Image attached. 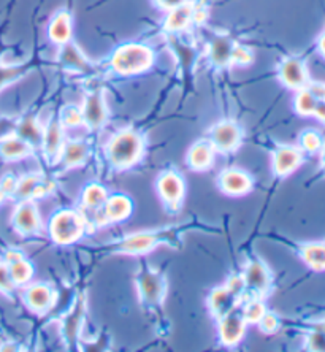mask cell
<instances>
[{
  "label": "cell",
  "instance_id": "53",
  "mask_svg": "<svg viewBox=\"0 0 325 352\" xmlns=\"http://www.w3.org/2000/svg\"><path fill=\"white\" fill-rule=\"evenodd\" d=\"M324 98H325V97H324Z\"/></svg>",
  "mask_w": 325,
  "mask_h": 352
},
{
  "label": "cell",
  "instance_id": "27",
  "mask_svg": "<svg viewBox=\"0 0 325 352\" xmlns=\"http://www.w3.org/2000/svg\"><path fill=\"white\" fill-rule=\"evenodd\" d=\"M194 21V3L186 2L179 7L170 10L164 21V29L168 34H178Z\"/></svg>",
  "mask_w": 325,
  "mask_h": 352
},
{
  "label": "cell",
  "instance_id": "49",
  "mask_svg": "<svg viewBox=\"0 0 325 352\" xmlns=\"http://www.w3.org/2000/svg\"><path fill=\"white\" fill-rule=\"evenodd\" d=\"M10 346H0V351H19L21 348L18 346H14L16 343H8Z\"/></svg>",
  "mask_w": 325,
  "mask_h": 352
},
{
  "label": "cell",
  "instance_id": "50",
  "mask_svg": "<svg viewBox=\"0 0 325 352\" xmlns=\"http://www.w3.org/2000/svg\"><path fill=\"white\" fill-rule=\"evenodd\" d=\"M313 329L322 330V332L325 333V320H321V322H316V324H313Z\"/></svg>",
  "mask_w": 325,
  "mask_h": 352
},
{
  "label": "cell",
  "instance_id": "46",
  "mask_svg": "<svg viewBox=\"0 0 325 352\" xmlns=\"http://www.w3.org/2000/svg\"><path fill=\"white\" fill-rule=\"evenodd\" d=\"M313 116H316L319 121L325 124V98H319L316 103V108H314Z\"/></svg>",
  "mask_w": 325,
  "mask_h": 352
},
{
  "label": "cell",
  "instance_id": "40",
  "mask_svg": "<svg viewBox=\"0 0 325 352\" xmlns=\"http://www.w3.org/2000/svg\"><path fill=\"white\" fill-rule=\"evenodd\" d=\"M252 62V51L246 46L235 45L234 53H232V65H240L246 67Z\"/></svg>",
  "mask_w": 325,
  "mask_h": 352
},
{
  "label": "cell",
  "instance_id": "22",
  "mask_svg": "<svg viewBox=\"0 0 325 352\" xmlns=\"http://www.w3.org/2000/svg\"><path fill=\"white\" fill-rule=\"evenodd\" d=\"M108 195L110 194H108L107 188L105 186H102L100 183H89L82 188L80 205H81L82 214L86 216L87 222H89L92 217L102 210V206L107 201Z\"/></svg>",
  "mask_w": 325,
  "mask_h": 352
},
{
  "label": "cell",
  "instance_id": "36",
  "mask_svg": "<svg viewBox=\"0 0 325 352\" xmlns=\"http://www.w3.org/2000/svg\"><path fill=\"white\" fill-rule=\"evenodd\" d=\"M32 69V64H18V65H0V89L14 82L27 74Z\"/></svg>",
  "mask_w": 325,
  "mask_h": 352
},
{
  "label": "cell",
  "instance_id": "10",
  "mask_svg": "<svg viewBox=\"0 0 325 352\" xmlns=\"http://www.w3.org/2000/svg\"><path fill=\"white\" fill-rule=\"evenodd\" d=\"M243 140V131L234 121H221L210 131V142L216 153L229 154L238 149Z\"/></svg>",
  "mask_w": 325,
  "mask_h": 352
},
{
  "label": "cell",
  "instance_id": "3",
  "mask_svg": "<svg viewBox=\"0 0 325 352\" xmlns=\"http://www.w3.org/2000/svg\"><path fill=\"white\" fill-rule=\"evenodd\" d=\"M89 229V222L81 211L59 210L51 216L48 224V234L51 241L59 246H69L80 241Z\"/></svg>",
  "mask_w": 325,
  "mask_h": 352
},
{
  "label": "cell",
  "instance_id": "34",
  "mask_svg": "<svg viewBox=\"0 0 325 352\" xmlns=\"http://www.w3.org/2000/svg\"><path fill=\"white\" fill-rule=\"evenodd\" d=\"M319 98L313 94L308 87H303V89L297 91L295 100H293V105H295V111L302 116H313L314 108H316Z\"/></svg>",
  "mask_w": 325,
  "mask_h": 352
},
{
  "label": "cell",
  "instance_id": "15",
  "mask_svg": "<svg viewBox=\"0 0 325 352\" xmlns=\"http://www.w3.org/2000/svg\"><path fill=\"white\" fill-rule=\"evenodd\" d=\"M23 298L30 311L46 314L58 302V292L45 283H32L24 289Z\"/></svg>",
  "mask_w": 325,
  "mask_h": 352
},
{
  "label": "cell",
  "instance_id": "42",
  "mask_svg": "<svg viewBox=\"0 0 325 352\" xmlns=\"http://www.w3.org/2000/svg\"><path fill=\"white\" fill-rule=\"evenodd\" d=\"M225 286L229 287L235 295H238V297L241 298V302H243V298L246 295V286H245V279L241 274H232V276L227 279Z\"/></svg>",
  "mask_w": 325,
  "mask_h": 352
},
{
  "label": "cell",
  "instance_id": "30",
  "mask_svg": "<svg viewBox=\"0 0 325 352\" xmlns=\"http://www.w3.org/2000/svg\"><path fill=\"white\" fill-rule=\"evenodd\" d=\"M302 261L314 272H325V241H309L300 246Z\"/></svg>",
  "mask_w": 325,
  "mask_h": 352
},
{
  "label": "cell",
  "instance_id": "6",
  "mask_svg": "<svg viewBox=\"0 0 325 352\" xmlns=\"http://www.w3.org/2000/svg\"><path fill=\"white\" fill-rule=\"evenodd\" d=\"M86 297L85 294L76 295L75 302L71 303L69 311L60 318V332L64 336V343L70 351L80 349V338L82 332V325L86 319Z\"/></svg>",
  "mask_w": 325,
  "mask_h": 352
},
{
  "label": "cell",
  "instance_id": "5",
  "mask_svg": "<svg viewBox=\"0 0 325 352\" xmlns=\"http://www.w3.org/2000/svg\"><path fill=\"white\" fill-rule=\"evenodd\" d=\"M135 284L138 298H140L144 308L154 311V309L162 307L165 294H167V279H165L164 273L142 261L140 268L135 274Z\"/></svg>",
  "mask_w": 325,
  "mask_h": 352
},
{
  "label": "cell",
  "instance_id": "48",
  "mask_svg": "<svg viewBox=\"0 0 325 352\" xmlns=\"http://www.w3.org/2000/svg\"><path fill=\"white\" fill-rule=\"evenodd\" d=\"M317 48H319V53H321L324 58H325V32L321 35V37H319Z\"/></svg>",
  "mask_w": 325,
  "mask_h": 352
},
{
  "label": "cell",
  "instance_id": "13",
  "mask_svg": "<svg viewBox=\"0 0 325 352\" xmlns=\"http://www.w3.org/2000/svg\"><path fill=\"white\" fill-rule=\"evenodd\" d=\"M246 327L247 322L240 307L225 314L224 318L218 319V335L221 344L227 346V348L238 344L246 333Z\"/></svg>",
  "mask_w": 325,
  "mask_h": 352
},
{
  "label": "cell",
  "instance_id": "32",
  "mask_svg": "<svg viewBox=\"0 0 325 352\" xmlns=\"http://www.w3.org/2000/svg\"><path fill=\"white\" fill-rule=\"evenodd\" d=\"M240 308H241V313H243V316H245L247 325L259 324L262 316H264L267 311L264 298L256 297V295H246V297L243 298V302H241V305H240Z\"/></svg>",
  "mask_w": 325,
  "mask_h": 352
},
{
  "label": "cell",
  "instance_id": "29",
  "mask_svg": "<svg viewBox=\"0 0 325 352\" xmlns=\"http://www.w3.org/2000/svg\"><path fill=\"white\" fill-rule=\"evenodd\" d=\"M43 131L45 127L38 122L37 118L24 116L16 122L14 133L37 149V148H41V142H43Z\"/></svg>",
  "mask_w": 325,
  "mask_h": 352
},
{
  "label": "cell",
  "instance_id": "21",
  "mask_svg": "<svg viewBox=\"0 0 325 352\" xmlns=\"http://www.w3.org/2000/svg\"><path fill=\"white\" fill-rule=\"evenodd\" d=\"M59 62L65 67V69L76 72V74L92 75L96 72L94 64H92V62L82 54V51L78 48V46L71 43V41L60 46Z\"/></svg>",
  "mask_w": 325,
  "mask_h": 352
},
{
  "label": "cell",
  "instance_id": "26",
  "mask_svg": "<svg viewBox=\"0 0 325 352\" xmlns=\"http://www.w3.org/2000/svg\"><path fill=\"white\" fill-rule=\"evenodd\" d=\"M235 41L229 35L219 34L210 40L208 58L210 62L218 69H225L232 65V53H234Z\"/></svg>",
  "mask_w": 325,
  "mask_h": 352
},
{
  "label": "cell",
  "instance_id": "28",
  "mask_svg": "<svg viewBox=\"0 0 325 352\" xmlns=\"http://www.w3.org/2000/svg\"><path fill=\"white\" fill-rule=\"evenodd\" d=\"M48 37L56 45H65L71 38V16L69 12L62 10L51 19L48 25Z\"/></svg>",
  "mask_w": 325,
  "mask_h": 352
},
{
  "label": "cell",
  "instance_id": "7",
  "mask_svg": "<svg viewBox=\"0 0 325 352\" xmlns=\"http://www.w3.org/2000/svg\"><path fill=\"white\" fill-rule=\"evenodd\" d=\"M241 276L245 279L246 295H256V297H267L273 286V274L264 261L259 257H249L245 263ZM245 295V297H246Z\"/></svg>",
  "mask_w": 325,
  "mask_h": 352
},
{
  "label": "cell",
  "instance_id": "44",
  "mask_svg": "<svg viewBox=\"0 0 325 352\" xmlns=\"http://www.w3.org/2000/svg\"><path fill=\"white\" fill-rule=\"evenodd\" d=\"M16 119L13 118L0 116V138L8 135V133H13L14 129H16Z\"/></svg>",
  "mask_w": 325,
  "mask_h": 352
},
{
  "label": "cell",
  "instance_id": "14",
  "mask_svg": "<svg viewBox=\"0 0 325 352\" xmlns=\"http://www.w3.org/2000/svg\"><path fill=\"white\" fill-rule=\"evenodd\" d=\"M54 183L45 175L30 173L18 178L16 189H14L13 197L21 200H37L41 197L48 195L54 190Z\"/></svg>",
  "mask_w": 325,
  "mask_h": 352
},
{
  "label": "cell",
  "instance_id": "45",
  "mask_svg": "<svg viewBox=\"0 0 325 352\" xmlns=\"http://www.w3.org/2000/svg\"><path fill=\"white\" fill-rule=\"evenodd\" d=\"M186 2H188V0H156L157 7L162 8V10H167V12L179 7V5H183Z\"/></svg>",
  "mask_w": 325,
  "mask_h": 352
},
{
  "label": "cell",
  "instance_id": "17",
  "mask_svg": "<svg viewBox=\"0 0 325 352\" xmlns=\"http://www.w3.org/2000/svg\"><path fill=\"white\" fill-rule=\"evenodd\" d=\"M64 143H65L64 126H62L59 116H53L49 119V122L45 126L43 142H41V151H43L46 162L49 164L59 162V156H60Z\"/></svg>",
  "mask_w": 325,
  "mask_h": 352
},
{
  "label": "cell",
  "instance_id": "4",
  "mask_svg": "<svg viewBox=\"0 0 325 352\" xmlns=\"http://www.w3.org/2000/svg\"><path fill=\"white\" fill-rule=\"evenodd\" d=\"M154 53L151 48L140 43H127L117 48L110 59L111 70L117 75L131 76L151 69Z\"/></svg>",
  "mask_w": 325,
  "mask_h": 352
},
{
  "label": "cell",
  "instance_id": "23",
  "mask_svg": "<svg viewBox=\"0 0 325 352\" xmlns=\"http://www.w3.org/2000/svg\"><path fill=\"white\" fill-rule=\"evenodd\" d=\"M89 154L91 146L89 143L85 142V140H65L59 156V162L62 164V167L67 170L78 168L81 165L86 164Z\"/></svg>",
  "mask_w": 325,
  "mask_h": 352
},
{
  "label": "cell",
  "instance_id": "19",
  "mask_svg": "<svg viewBox=\"0 0 325 352\" xmlns=\"http://www.w3.org/2000/svg\"><path fill=\"white\" fill-rule=\"evenodd\" d=\"M280 80L289 89L298 91L309 85V75L305 62L297 58H287L280 64Z\"/></svg>",
  "mask_w": 325,
  "mask_h": 352
},
{
  "label": "cell",
  "instance_id": "39",
  "mask_svg": "<svg viewBox=\"0 0 325 352\" xmlns=\"http://www.w3.org/2000/svg\"><path fill=\"white\" fill-rule=\"evenodd\" d=\"M259 329L262 330V333H267V335H273L276 333L278 330H280V325H281V320L280 318L275 313L271 311H265V314L262 316V319L259 320Z\"/></svg>",
  "mask_w": 325,
  "mask_h": 352
},
{
  "label": "cell",
  "instance_id": "47",
  "mask_svg": "<svg viewBox=\"0 0 325 352\" xmlns=\"http://www.w3.org/2000/svg\"><path fill=\"white\" fill-rule=\"evenodd\" d=\"M21 257H24V252H21L18 250H8L3 254V262L5 263H10V262L16 261V258H21Z\"/></svg>",
  "mask_w": 325,
  "mask_h": 352
},
{
  "label": "cell",
  "instance_id": "8",
  "mask_svg": "<svg viewBox=\"0 0 325 352\" xmlns=\"http://www.w3.org/2000/svg\"><path fill=\"white\" fill-rule=\"evenodd\" d=\"M156 189L165 208L172 213H178L181 210L186 195V183L177 170H165L159 175Z\"/></svg>",
  "mask_w": 325,
  "mask_h": 352
},
{
  "label": "cell",
  "instance_id": "43",
  "mask_svg": "<svg viewBox=\"0 0 325 352\" xmlns=\"http://www.w3.org/2000/svg\"><path fill=\"white\" fill-rule=\"evenodd\" d=\"M16 184H18L16 176L7 175V176H3L2 181H0V190H2L5 197L13 195L14 189H16Z\"/></svg>",
  "mask_w": 325,
  "mask_h": 352
},
{
  "label": "cell",
  "instance_id": "12",
  "mask_svg": "<svg viewBox=\"0 0 325 352\" xmlns=\"http://www.w3.org/2000/svg\"><path fill=\"white\" fill-rule=\"evenodd\" d=\"M82 122L91 131H99L108 121V107L105 102L103 89H94L86 96L85 103L81 105Z\"/></svg>",
  "mask_w": 325,
  "mask_h": 352
},
{
  "label": "cell",
  "instance_id": "20",
  "mask_svg": "<svg viewBox=\"0 0 325 352\" xmlns=\"http://www.w3.org/2000/svg\"><path fill=\"white\" fill-rule=\"evenodd\" d=\"M206 303H208V309L211 316L218 320L221 318H224L225 314H229L230 311H234L235 308H238L241 305V298L238 295L232 292L230 289L224 284V286L216 287L210 292Z\"/></svg>",
  "mask_w": 325,
  "mask_h": 352
},
{
  "label": "cell",
  "instance_id": "33",
  "mask_svg": "<svg viewBox=\"0 0 325 352\" xmlns=\"http://www.w3.org/2000/svg\"><path fill=\"white\" fill-rule=\"evenodd\" d=\"M7 265L10 270V276H12L13 283L16 284V286H25V284L32 281L34 265L27 261V258H25V256L7 263Z\"/></svg>",
  "mask_w": 325,
  "mask_h": 352
},
{
  "label": "cell",
  "instance_id": "37",
  "mask_svg": "<svg viewBox=\"0 0 325 352\" xmlns=\"http://www.w3.org/2000/svg\"><path fill=\"white\" fill-rule=\"evenodd\" d=\"M60 122L64 127H78L82 122V111L81 107L76 105H65L60 110Z\"/></svg>",
  "mask_w": 325,
  "mask_h": 352
},
{
  "label": "cell",
  "instance_id": "24",
  "mask_svg": "<svg viewBox=\"0 0 325 352\" xmlns=\"http://www.w3.org/2000/svg\"><path fill=\"white\" fill-rule=\"evenodd\" d=\"M35 148L32 144L25 142L16 133H8L0 138V157L7 162H16V160H23L25 157L32 156Z\"/></svg>",
  "mask_w": 325,
  "mask_h": 352
},
{
  "label": "cell",
  "instance_id": "52",
  "mask_svg": "<svg viewBox=\"0 0 325 352\" xmlns=\"http://www.w3.org/2000/svg\"><path fill=\"white\" fill-rule=\"evenodd\" d=\"M5 199V195H3V192H2V190H0V204H2V200Z\"/></svg>",
  "mask_w": 325,
  "mask_h": 352
},
{
  "label": "cell",
  "instance_id": "38",
  "mask_svg": "<svg viewBox=\"0 0 325 352\" xmlns=\"http://www.w3.org/2000/svg\"><path fill=\"white\" fill-rule=\"evenodd\" d=\"M305 349L313 352H325V333L322 330H309L305 336Z\"/></svg>",
  "mask_w": 325,
  "mask_h": 352
},
{
  "label": "cell",
  "instance_id": "51",
  "mask_svg": "<svg viewBox=\"0 0 325 352\" xmlns=\"http://www.w3.org/2000/svg\"><path fill=\"white\" fill-rule=\"evenodd\" d=\"M321 162H322V170L325 173V143H324V146L321 149Z\"/></svg>",
  "mask_w": 325,
  "mask_h": 352
},
{
  "label": "cell",
  "instance_id": "11",
  "mask_svg": "<svg viewBox=\"0 0 325 352\" xmlns=\"http://www.w3.org/2000/svg\"><path fill=\"white\" fill-rule=\"evenodd\" d=\"M12 226L18 234L24 236L38 235L41 232L40 211L34 200H21L12 216Z\"/></svg>",
  "mask_w": 325,
  "mask_h": 352
},
{
  "label": "cell",
  "instance_id": "25",
  "mask_svg": "<svg viewBox=\"0 0 325 352\" xmlns=\"http://www.w3.org/2000/svg\"><path fill=\"white\" fill-rule=\"evenodd\" d=\"M216 149L213 148L210 140H199L192 146L189 148L188 156H186V162L194 172H205L208 170L214 162Z\"/></svg>",
  "mask_w": 325,
  "mask_h": 352
},
{
  "label": "cell",
  "instance_id": "35",
  "mask_svg": "<svg viewBox=\"0 0 325 352\" xmlns=\"http://www.w3.org/2000/svg\"><path fill=\"white\" fill-rule=\"evenodd\" d=\"M324 143L325 142L321 133L317 131H313V129H308V131L302 132L300 137H298V148H300L303 153L308 154L321 153Z\"/></svg>",
  "mask_w": 325,
  "mask_h": 352
},
{
  "label": "cell",
  "instance_id": "1",
  "mask_svg": "<svg viewBox=\"0 0 325 352\" xmlns=\"http://www.w3.org/2000/svg\"><path fill=\"white\" fill-rule=\"evenodd\" d=\"M195 224H179L170 226L164 229L143 230L137 234H131L113 241L110 245L100 248V252H111V254H126V256H143L146 252L156 250L157 246L167 245L170 248H179L183 243V234L188 232Z\"/></svg>",
  "mask_w": 325,
  "mask_h": 352
},
{
  "label": "cell",
  "instance_id": "9",
  "mask_svg": "<svg viewBox=\"0 0 325 352\" xmlns=\"http://www.w3.org/2000/svg\"><path fill=\"white\" fill-rule=\"evenodd\" d=\"M133 213V201L126 194H110L102 210L91 221H94L97 227L107 224H116L128 219ZM89 221V222H91Z\"/></svg>",
  "mask_w": 325,
  "mask_h": 352
},
{
  "label": "cell",
  "instance_id": "31",
  "mask_svg": "<svg viewBox=\"0 0 325 352\" xmlns=\"http://www.w3.org/2000/svg\"><path fill=\"white\" fill-rule=\"evenodd\" d=\"M168 43L179 58V64L183 67L184 76L188 78V76H190V74H192V67L195 64V58H197V51H195L190 45L183 43V41L179 40L175 34L168 35Z\"/></svg>",
  "mask_w": 325,
  "mask_h": 352
},
{
  "label": "cell",
  "instance_id": "18",
  "mask_svg": "<svg viewBox=\"0 0 325 352\" xmlns=\"http://www.w3.org/2000/svg\"><path fill=\"white\" fill-rule=\"evenodd\" d=\"M218 186L225 195L241 197L252 189L251 175L241 168H225L218 176Z\"/></svg>",
  "mask_w": 325,
  "mask_h": 352
},
{
  "label": "cell",
  "instance_id": "41",
  "mask_svg": "<svg viewBox=\"0 0 325 352\" xmlns=\"http://www.w3.org/2000/svg\"><path fill=\"white\" fill-rule=\"evenodd\" d=\"M16 287V284L13 283L12 276H10L8 265L5 262H0V292L2 294H12Z\"/></svg>",
  "mask_w": 325,
  "mask_h": 352
},
{
  "label": "cell",
  "instance_id": "16",
  "mask_svg": "<svg viewBox=\"0 0 325 352\" xmlns=\"http://www.w3.org/2000/svg\"><path fill=\"white\" fill-rule=\"evenodd\" d=\"M303 154L305 153L298 146H291V144L278 146L271 156L273 175L278 178H286L292 175L303 164Z\"/></svg>",
  "mask_w": 325,
  "mask_h": 352
},
{
  "label": "cell",
  "instance_id": "2",
  "mask_svg": "<svg viewBox=\"0 0 325 352\" xmlns=\"http://www.w3.org/2000/svg\"><path fill=\"white\" fill-rule=\"evenodd\" d=\"M105 151L111 167L124 172L142 160L144 154V140L140 133L131 127L121 129L110 138Z\"/></svg>",
  "mask_w": 325,
  "mask_h": 352
}]
</instances>
